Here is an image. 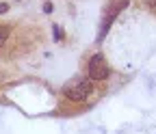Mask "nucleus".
I'll return each mask as SVG.
<instances>
[{"instance_id": "f257e3e1", "label": "nucleus", "mask_w": 156, "mask_h": 134, "mask_svg": "<svg viewBox=\"0 0 156 134\" xmlns=\"http://www.w3.org/2000/svg\"><path fill=\"white\" fill-rule=\"evenodd\" d=\"M93 91L91 78H72L63 84V95L69 102H85Z\"/></svg>"}, {"instance_id": "f03ea898", "label": "nucleus", "mask_w": 156, "mask_h": 134, "mask_svg": "<svg viewBox=\"0 0 156 134\" xmlns=\"http://www.w3.org/2000/svg\"><path fill=\"white\" fill-rule=\"evenodd\" d=\"M87 71H89V78L91 80H106L111 76V67L106 63V59L102 54H93L89 63H87Z\"/></svg>"}, {"instance_id": "7ed1b4c3", "label": "nucleus", "mask_w": 156, "mask_h": 134, "mask_svg": "<svg viewBox=\"0 0 156 134\" xmlns=\"http://www.w3.org/2000/svg\"><path fill=\"white\" fill-rule=\"evenodd\" d=\"M128 2H130V0H115V2H113V9L106 13L104 22H102V28H100V35H98V39H104V35H106L108 26L113 24V20L117 17V13H122V11H124V7H126Z\"/></svg>"}, {"instance_id": "20e7f679", "label": "nucleus", "mask_w": 156, "mask_h": 134, "mask_svg": "<svg viewBox=\"0 0 156 134\" xmlns=\"http://www.w3.org/2000/svg\"><path fill=\"white\" fill-rule=\"evenodd\" d=\"M7 39H9V30H7L5 26H0V48L7 43Z\"/></svg>"}, {"instance_id": "39448f33", "label": "nucleus", "mask_w": 156, "mask_h": 134, "mask_svg": "<svg viewBox=\"0 0 156 134\" xmlns=\"http://www.w3.org/2000/svg\"><path fill=\"white\" fill-rule=\"evenodd\" d=\"M54 39H56V41H61V39H63V28L54 26Z\"/></svg>"}, {"instance_id": "423d86ee", "label": "nucleus", "mask_w": 156, "mask_h": 134, "mask_svg": "<svg viewBox=\"0 0 156 134\" xmlns=\"http://www.w3.org/2000/svg\"><path fill=\"white\" fill-rule=\"evenodd\" d=\"M7 9H9L7 2H0V13H7Z\"/></svg>"}, {"instance_id": "0eeeda50", "label": "nucleus", "mask_w": 156, "mask_h": 134, "mask_svg": "<svg viewBox=\"0 0 156 134\" xmlns=\"http://www.w3.org/2000/svg\"><path fill=\"white\" fill-rule=\"evenodd\" d=\"M44 11H46V13H50V11H52V5H50V2H46V7H44Z\"/></svg>"}]
</instances>
